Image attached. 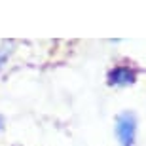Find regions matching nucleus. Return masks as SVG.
<instances>
[{
    "mask_svg": "<svg viewBox=\"0 0 146 146\" xmlns=\"http://www.w3.org/2000/svg\"><path fill=\"white\" fill-rule=\"evenodd\" d=\"M8 55H10V51H0V68L4 66V63H6V59H8Z\"/></svg>",
    "mask_w": 146,
    "mask_h": 146,
    "instance_id": "7ed1b4c3",
    "label": "nucleus"
},
{
    "mask_svg": "<svg viewBox=\"0 0 146 146\" xmlns=\"http://www.w3.org/2000/svg\"><path fill=\"white\" fill-rule=\"evenodd\" d=\"M2 127H4V118L0 116V131H2Z\"/></svg>",
    "mask_w": 146,
    "mask_h": 146,
    "instance_id": "20e7f679",
    "label": "nucleus"
},
{
    "mask_svg": "<svg viewBox=\"0 0 146 146\" xmlns=\"http://www.w3.org/2000/svg\"><path fill=\"white\" fill-rule=\"evenodd\" d=\"M114 131H116L119 146H135V137H137V118H135V114L121 112L118 118H116Z\"/></svg>",
    "mask_w": 146,
    "mask_h": 146,
    "instance_id": "f257e3e1",
    "label": "nucleus"
},
{
    "mask_svg": "<svg viewBox=\"0 0 146 146\" xmlns=\"http://www.w3.org/2000/svg\"><path fill=\"white\" fill-rule=\"evenodd\" d=\"M106 80H108V86H112V87H127V86L135 84L137 72L129 65H118L108 70Z\"/></svg>",
    "mask_w": 146,
    "mask_h": 146,
    "instance_id": "f03ea898",
    "label": "nucleus"
}]
</instances>
